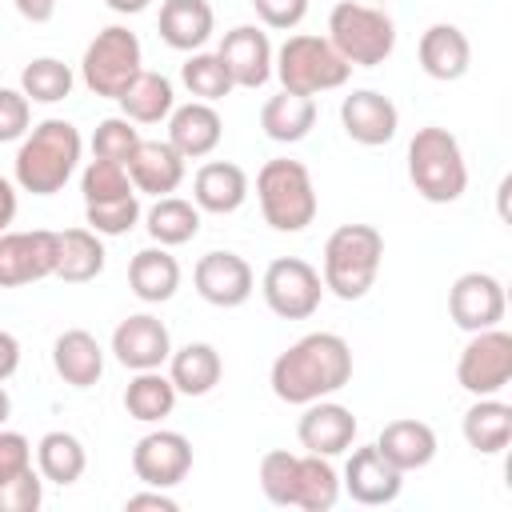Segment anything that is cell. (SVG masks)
I'll list each match as a JSON object with an SVG mask.
<instances>
[{
	"instance_id": "6da1fadb",
	"label": "cell",
	"mask_w": 512,
	"mask_h": 512,
	"mask_svg": "<svg viewBox=\"0 0 512 512\" xmlns=\"http://www.w3.org/2000/svg\"><path fill=\"white\" fill-rule=\"evenodd\" d=\"M352 380V348L336 332H308L288 344L268 372L272 396L284 404H312L340 392Z\"/></svg>"
},
{
	"instance_id": "7a4b0ae2",
	"label": "cell",
	"mask_w": 512,
	"mask_h": 512,
	"mask_svg": "<svg viewBox=\"0 0 512 512\" xmlns=\"http://www.w3.org/2000/svg\"><path fill=\"white\" fill-rule=\"evenodd\" d=\"M80 152H84V140H80L76 124L48 116V120L32 124L16 148V160H12L16 184L32 196H52L72 180Z\"/></svg>"
},
{
	"instance_id": "3957f363",
	"label": "cell",
	"mask_w": 512,
	"mask_h": 512,
	"mask_svg": "<svg viewBox=\"0 0 512 512\" xmlns=\"http://www.w3.org/2000/svg\"><path fill=\"white\" fill-rule=\"evenodd\" d=\"M408 180L428 204H456L468 188L460 140L440 124L416 128V136L408 140Z\"/></svg>"
},
{
	"instance_id": "277c9868",
	"label": "cell",
	"mask_w": 512,
	"mask_h": 512,
	"mask_svg": "<svg viewBox=\"0 0 512 512\" xmlns=\"http://www.w3.org/2000/svg\"><path fill=\"white\" fill-rule=\"evenodd\" d=\"M384 236L372 224H340L324 240V288L340 300H364L380 276Z\"/></svg>"
},
{
	"instance_id": "5b68a950",
	"label": "cell",
	"mask_w": 512,
	"mask_h": 512,
	"mask_svg": "<svg viewBox=\"0 0 512 512\" xmlns=\"http://www.w3.org/2000/svg\"><path fill=\"white\" fill-rule=\"evenodd\" d=\"M256 200L264 224L276 232H304L320 208L312 172L292 156L264 160V168L256 172Z\"/></svg>"
},
{
	"instance_id": "8992f818",
	"label": "cell",
	"mask_w": 512,
	"mask_h": 512,
	"mask_svg": "<svg viewBox=\"0 0 512 512\" xmlns=\"http://www.w3.org/2000/svg\"><path fill=\"white\" fill-rule=\"evenodd\" d=\"M328 44L352 68H376L396 52V20L380 4L340 0L328 12Z\"/></svg>"
},
{
	"instance_id": "52a82bcc",
	"label": "cell",
	"mask_w": 512,
	"mask_h": 512,
	"mask_svg": "<svg viewBox=\"0 0 512 512\" xmlns=\"http://www.w3.org/2000/svg\"><path fill=\"white\" fill-rule=\"evenodd\" d=\"M272 72L280 76L284 92L296 96H320L332 88H344L352 76V64L328 44V36H312V32H296L288 36L276 56H272Z\"/></svg>"
},
{
	"instance_id": "ba28073f",
	"label": "cell",
	"mask_w": 512,
	"mask_h": 512,
	"mask_svg": "<svg viewBox=\"0 0 512 512\" xmlns=\"http://www.w3.org/2000/svg\"><path fill=\"white\" fill-rule=\"evenodd\" d=\"M144 68V52H140V36L128 32L124 24H108L100 28L88 48H84V60H80V76H84V88L100 100H116L132 76Z\"/></svg>"
},
{
	"instance_id": "9c48e42d",
	"label": "cell",
	"mask_w": 512,
	"mask_h": 512,
	"mask_svg": "<svg viewBox=\"0 0 512 512\" xmlns=\"http://www.w3.org/2000/svg\"><path fill=\"white\" fill-rule=\"evenodd\" d=\"M508 380H512V336L500 324L472 332L456 360V384L468 396H500Z\"/></svg>"
},
{
	"instance_id": "30bf717a",
	"label": "cell",
	"mask_w": 512,
	"mask_h": 512,
	"mask_svg": "<svg viewBox=\"0 0 512 512\" xmlns=\"http://www.w3.org/2000/svg\"><path fill=\"white\" fill-rule=\"evenodd\" d=\"M260 292L280 320H308L324 300V280L308 260L276 256L260 276Z\"/></svg>"
},
{
	"instance_id": "8fae6325",
	"label": "cell",
	"mask_w": 512,
	"mask_h": 512,
	"mask_svg": "<svg viewBox=\"0 0 512 512\" xmlns=\"http://www.w3.org/2000/svg\"><path fill=\"white\" fill-rule=\"evenodd\" d=\"M60 236L48 228L0 232V288H24L56 272Z\"/></svg>"
},
{
	"instance_id": "7c38bea8",
	"label": "cell",
	"mask_w": 512,
	"mask_h": 512,
	"mask_svg": "<svg viewBox=\"0 0 512 512\" xmlns=\"http://www.w3.org/2000/svg\"><path fill=\"white\" fill-rule=\"evenodd\" d=\"M132 472L148 488H176L192 472V444L184 432L152 428L132 448Z\"/></svg>"
},
{
	"instance_id": "4fadbf2b",
	"label": "cell",
	"mask_w": 512,
	"mask_h": 512,
	"mask_svg": "<svg viewBox=\"0 0 512 512\" xmlns=\"http://www.w3.org/2000/svg\"><path fill=\"white\" fill-rule=\"evenodd\" d=\"M508 312V296L504 284L492 272H464L452 280L448 288V316L456 328L464 332H480V328H496Z\"/></svg>"
},
{
	"instance_id": "5bb4252c",
	"label": "cell",
	"mask_w": 512,
	"mask_h": 512,
	"mask_svg": "<svg viewBox=\"0 0 512 512\" xmlns=\"http://www.w3.org/2000/svg\"><path fill=\"white\" fill-rule=\"evenodd\" d=\"M112 356H116L128 372H148V368L168 364V356H172L168 324H164L160 316H152V312L124 316V320L112 328Z\"/></svg>"
},
{
	"instance_id": "9a60e30c",
	"label": "cell",
	"mask_w": 512,
	"mask_h": 512,
	"mask_svg": "<svg viewBox=\"0 0 512 512\" xmlns=\"http://www.w3.org/2000/svg\"><path fill=\"white\" fill-rule=\"evenodd\" d=\"M340 488H344L356 504H364V508H384V504H392V500L400 496L404 472H400L392 460H384V452H380L376 444H364V448H352V456H348V464H344Z\"/></svg>"
},
{
	"instance_id": "2e32d148",
	"label": "cell",
	"mask_w": 512,
	"mask_h": 512,
	"mask_svg": "<svg viewBox=\"0 0 512 512\" xmlns=\"http://www.w3.org/2000/svg\"><path fill=\"white\" fill-rule=\"evenodd\" d=\"M192 284H196L204 304H212V308H240L252 296L256 276H252L248 260L236 256V252H204L196 260V268H192Z\"/></svg>"
},
{
	"instance_id": "e0dca14e",
	"label": "cell",
	"mask_w": 512,
	"mask_h": 512,
	"mask_svg": "<svg viewBox=\"0 0 512 512\" xmlns=\"http://www.w3.org/2000/svg\"><path fill=\"white\" fill-rule=\"evenodd\" d=\"M216 56L224 60V68H228V76H232L236 88H264L268 76H272V56L276 52H272V40H268L264 28L236 24V28L224 32Z\"/></svg>"
},
{
	"instance_id": "ac0fdd59",
	"label": "cell",
	"mask_w": 512,
	"mask_h": 512,
	"mask_svg": "<svg viewBox=\"0 0 512 512\" xmlns=\"http://www.w3.org/2000/svg\"><path fill=\"white\" fill-rule=\"evenodd\" d=\"M340 124H344V136L364 144V148H380L396 136L400 128V112L396 104L376 92V88H352L344 100H340Z\"/></svg>"
},
{
	"instance_id": "d6986e66",
	"label": "cell",
	"mask_w": 512,
	"mask_h": 512,
	"mask_svg": "<svg viewBox=\"0 0 512 512\" xmlns=\"http://www.w3.org/2000/svg\"><path fill=\"white\" fill-rule=\"evenodd\" d=\"M296 436H300V448L304 452H316V456H340L356 444V416L352 408L336 404V400H312L304 404V416L296 424Z\"/></svg>"
},
{
	"instance_id": "ffe728a7",
	"label": "cell",
	"mask_w": 512,
	"mask_h": 512,
	"mask_svg": "<svg viewBox=\"0 0 512 512\" xmlns=\"http://www.w3.org/2000/svg\"><path fill=\"white\" fill-rule=\"evenodd\" d=\"M220 136H224V120L204 100H188V104H180V108L168 112V144L184 160H200V156L216 152Z\"/></svg>"
},
{
	"instance_id": "44dd1931",
	"label": "cell",
	"mask_w": 512,
	"mask_h": 512,
	"mask_svg": "<svg viewBox=\"0 0 512 512\" xmlns=\"http://www.w3.org/2000/svg\"><path fill=\"white\" fill-rule=\"evenodd\" d=\"M124 168L132 188L148 196H172L184 180V156L168 140H140Z\"/></svg>"
},
{
	"instance_id": "7402d4cb",
	"label": "cell",
	"mask_w": 512,
	"mask_h": 512,
	"mask_svg": "<svg viewBox=\"0 0 512 512\" xmlns=\"http://www.w3.org/2000/svg\"><path fill=\"white\" fill-rule=\"evenodd\" d=\"M248 200V172L232 160H208L192 176V204L212 216H228Z\"/></svg>"
},
{
	"instance_id": "603a6c76",
	"label": "cell",
	"mask_w": 512,
	"mask_h": 512,
	"mask_svg": "<svg viewBox=\"0 0 512 512\" xmlns=\"http://www.w3.org/2000/svg\"><path fill=\"white\" fill-rule=\"evenodd\" d=\"M160 40L176 52H200L216 32V12L208 0H164L160 4Z\"/></svg>"
},
{
	"instance_id": "cb8c5ba5",
	"label": "cell",
	"mask_w": 512,
	"mask_h": 512,
	"mask_svg": "<svg viewBox=\"0 0 512 512\" xmlns=\"http://www.w3.org/2000/svg\"><path fill=\"white\" fill-rule=\"evenodd\" d=\"M416 56H420L424 76H432L440 84L460 80L472 68V44H468V36L456 24H432V28H424V36L416 44Z\"/></svg>"
},
{
	"instance_id": "d4e9b609",
	"label": "cell",
	"mask_w": 512,
	"mask_h": 512,
	"mask_svg": "<svg viewBox=\"0 0 512 512\" xmlns=\"http://www.w3.org/2000/svg\"><path fill=\"white\" fill-rule=\"evenodd\" d=\"M376 448L384 452V460H392L400 472H420L436 460V432L432 424L424 420H412V416H400V420H388L376 436Z\"/></svg>"
},
{
	"instance_id": "484cf974",
	"label": "cell",
	"mask_w": 512,
	"mask_h": 512,
	"mask_svg": "<svg viewBox=\"0 0 512 512\" xmlns=\"http://www.w3.org/2000/svg\"><path fill=\"white\" fill-rule=\"evenodd\" d=\"M52 368L68 388H92L104 376V348L92 332L68 328L52 344Z\"/></svg>"
},
{
	"instance_id": "4316f807",
	"label": "cell",
	"mask_w": 512,
	"mask_h": 512,
	"mask_svg": "<svg viewBox=\"0 0 512 512\" xmlns=\"http://www.w3.org/2000/svg\"><path fill=\"white\" fill-rule=\"evenodd\" d=\"M224 376V360L208 340H188L168 356V380L176 396H208Z\"/></svg>"
},
{
	"instance_id": "83f0119b",
	"label": "cell",
	"mask_w": 512,
	"mask_h": 512,
	"mask_svg": "<svg viewBox=\"0 0 512 512\" xmlns=\"http://www.w3.org/2000/svg\"><path fill=\"white\" fill-rule=\"evenodd\" d=\"M128 288L136 300L144 304H164L176 296L180 288V264L176 256L164 248V244H152V248H140L132 260H128Z\"/></svg>"
},
{
	"instance_id": "f1b7e54d",
	"label": "cell",
	"mask_w": 512,
	"mask_h": 512,
	"mask_svg": "<svg viewBox=\"0 0 512 512\" xmlns=\"http://www.w3.org/2000/svg\"><path fill=\"white\" fill-rule=\"evenodd\" d=\"M460 432H464L468 448L480 456L504 452L512 444V404H504L500 396H476V404L464 412Z\"/></svg>"
},
{
	"instance_id": "f546056e",
	"label": "cell",
	"mask_w": 512,
	"mask_h": 512,
	"mask_svg": "<svg viewBox=\"0 0 512 512\" xmlns=\"http://www.w3.org/2000/svg\"><path fill=\"white\" fill-rule=\"evenodd\" d=\"M120 112L132 120V124H160L168 120V112L176 108V92H172V80L160 76V72H148L140 68L132 76V84L116 96Z\"/></svg>"
},
{
	"instance_id": "4dcf8cb0",
	"label": "cell",
	"mask_w": 512,
	"mask_h": 512,
	"mask_svg": "<svg viewBox=\"0 0 512 512\" xmlns=\"http://www.w3.org/2000/svg\"><path fill=\"white\" fill-rule=\"evenodd\" d=\"M316 124V100L296 92H276L260 108V128L276 144H300Z\"/></svg>"
},
{
	"instance_id": "1f68e13d",
	"label": "cell",
	"mask_w": 512,
	"mask_h": 512,
	"mask_svg": "<svg viewBox=\"0 0 512 512\" xmlns=\"http://www.w3.org/2000/svg\"><path fill=\"white\" fill-rule=\"evenodd\" d=\"M60 236V252H56V272L64 284H88L104 272V240L92 228H64Z\"/></svg>"
},
{
	"instance_id": "d6a6232c",
	"label": "cell",
	"mask_w": 512,
	"mask_h": 512,
	"mask_svg": "<svg viewBox=\"0 0 512 512\" xmlns=\"http://www.w3.org/2000/svg\"><path fill=\"white\" fill-rule=\"evenodd\" d=\"M84 468H88V452H84L80 436H72L64 428L40 436V444H36V472L48 484L68 488V484H76L84 476Z\"/></svg>"
},
{
	"instance_id": "836d02e7",
	"label": "cell",
	"mask_w": 512,
	"mask_h": 512,
	"mask_svg": "<svg viewBox=\"0 0 512 512\" xmlns=\"http://www.w3.org/2000/svg\"><path fill=\"white\" fill-rule=\"evenodd\" d=\"M176 408V388L160 368L148 372H132L128 388H124V412L140 424H160L164 416H172Z\"/></svg>"
},
{
	"instance_id": "e575fe53",
	"label": "cell",
	"mask_w": 512,
	"mask_h": 512,
	"mask_svg": "<svg viewBox=\"0 0 512 512\" xmlns=\"http://www.w3.org/2000/svg\"><path fill=\"white\" fill-rule=\"evenodd\" d=\"M144 228L156 244L180 248L200 232V208L180 196H156V204L144 212Z\"/></svg>"
},
{
	"instance_id": "d590c367",
	"label": "cell",
	"mask_w": 512,
	"mask_h": 512,
	"mask_svg": "<svg viewBox=\"0 0 512 512\" xmlns=\"http://www.w3.org/2000/svg\"><path fill=\"white\" fill-rule=\"evenodd\" d=\"M336 500H340V476H336L332 460L316 456V452H304L300 468H296V500H292V508L328 512V508H336Z\"/></svg>"
},
{
	"instance_id": "8d00e7d4",
	"label": "cell",
	"mask_w": 512,
	"mask_h": 512,
	"mask_svg": "<svg viewBox=\"0 0 512 512\" xmlns=\"http://www.w3.org/2000/svg\"><path fill=\"white\" fill-rule=\"evenodd\" d=\"M72 84H76V76H72V68L60 56H36L20 72V92L32 104H60V100H68Z\"/></svg>"
},
{
	"instance_id": "74e56055",
	"label": "cell",
	"mask_w": 512,
	"mask_h": 512,
	"mask_svg": "<svg viewBox=\"0 0 512 512\" xmlns=\"http://www.w3.org/2000/svg\"><path fill=\"white\" fill-rule=\"evenodd\" d=\"M180 84L196 96V100H204V104H216V100H224L236 84H232V76H228V68H224V60L216 56V52H188V60L180 64Z\"/></svg>"
},
{
	"instance_id": "f35d334b",
	"label": "cell",
	"mask_w": 512,
	"mask_h": 512,
	"mask_svg": "<svg viewBox=\"0 0 512 512\" xmlns=\"http://www.w3.org/2000/svg\"><path fill=\"white\" fill-rule=\"evenodd\" d=\"M296 468L300 456L288 448H272L260 456V492L276 504V508H292L296 500Z\"/></svg>"
},
{
	"instance_id": "ab89813d",
	"label": "cell",
	"mask_w": 512,
	"mask_h": 512,
	"mask_svg": "<svg viewBox=\"0 0 512 512\" xmlns=\"http://www.w3.org/2000/svg\"><path fill=\"white\" fill-rule=\"evenodd\" d=\"M84 220H88V228L96 236H124V232H132L140 224V192L84 204Z\"/></svg>"
},
{
	"instance_id": "60d3db41",
	"label": "cell",
	"mask_w": 512,
	"mask_h": 512,
	"mask_svg": "<svg viewBox=\"0 0 512 512\" xmlns=\"http://www.w3.org/2000/svg\"><path fill=\"white\" fill-rule=\"evenodd\" d=\"M140 140H144V136L136 132V124H132L128 116H108V120H100L96 132H92V156H96V160L128 164V156L136 152Z\"/></svg>"
},
{
	"instance_id": "b9f144b4",
	"label": "cell",
	"mask_w": 512,
	"mask_h": 512,
	"mask_svg": "<svg viewBox=\"0 0 512 512\" xmlns=\"http://www.w3.org/2000/svg\"><path fill=\"white\" fill-rule=\"evenodd\" d=\"M80 192H84V204H96V200H112V196H128L136 192L132 180H128V168L116 164V160H88L84 176H80Z\"/></svg>"
},
{
	"instance_id": "7bdbcfd3",
	"label": "cell",
	"mask_w": 512,
	"mask_h": 512,
	"mask_svg": "<svg viewBox=\"0 0 512 512\" xmlns=\"http://www.w3.org/2000/svg\"><path fill=\"white\" fill-rule=\"evenodd\" d=\"M44 500V476L36 468H24L20 476L0 484V512H36Z\"/></svg>"
},
{
	"instance_id": "ee69618b",
	"label": "cell",
	"mask_w": 512,
	"mask_h": 512,
	"mask_svg": "<svg viewBox=\"0 0 512 512\" xmlns=\"http://www.w3.org/2000/svg\"><path fill=\"white\" fill-rule=\"evenodd\" d=\"M32 128V100L20 88H0V144L24 140Z\"/></svg>"
},
{
	"instance_id": "f6af8a7d",
	"label": "cell",
	"mask_w": 512,
	"mask_h": 512,
	"mask_svg": "<svg viewBox=\"0 0 512 512\" xmlns=\"http://www.w3.org/2000/svg\"><path fill=\"white\" fill-rule=\"evenodd\" d=\"M256 16L264 28H276V32H292L304 16H308V0H252Z\"/></svg>"
},
{
	"instance_id": "bcb514c9",
	"label": "cell",
	"mask_w": 512,
	"mask_h": 512,
	"mask_svg": "<svg viewBox=\"0 0 512 512\" xmlns=\"http://www.w3.org/2000/svg\"><path fill=\"white\" fill-rule=\"evenodd\" d=\"M24 468H32V444L28 436L12 432V428H0V484L20 476Z\"/></svg>"
},
{
	"instance_id": "7dc6e473",
	"label": "cell",
	"mask_w": 512,
	"mask_h": 512,
	"mask_svg": "<svg viewBox=\"0 0 512 512\" xmlns=\"http://www.w3.org/2000/svg\"><path fill=\"white\" fill-rule=\"evenodd\" d=\"M124 508L128 512H136V508H156V512H176L180 504L168 496V488H148V492H136V496H128L124 500Z\"/></svg>"
},
{
	"instance_id": "c3c4849f",
	"label": "cell",
	"mask_w": 512,
	"mask_h": 512,
	"mask_svg": "<svg viewBox=\"0 0 512 512\" xmlns=\"http://www.w3.org/2000/svg\"><path fill=\"white\" fill-rule=\"evenodd\" d=\"M20 368V340L0 328V384Z\"/></svg>"
},
{
	"instance_id": "681fc988",
	"label": "cell",
	"mask_w": 512,
	"mask_h": 512,
	"mask_svg": "<svg viewBox=\"0 0 512 512\" xmlns=\"http://www.w3.org/2000/svg\"><path fill=\"white\" fill-rule=\"evenodd\" d=\"M16 4V12L24 16V20H32V24H48L52 16H56V0H12Z\"/></svg>"
},
{
	"instance_id": "f907efd6",
	"label": "cell",
	"mask_w": 512,
	"mask_h": 512,
	"mask_svg": "<svg viewBox=\"0 0 512 512\" xmlns=\"http://www.w3.org/2000/svg\"><path fill=\"white\" fill-rule=\"evenodd\" d=\"M16 184L8 176H0V232H8V224L16 220Z\"/></svg>"
},
{
	"instance_id": "816d5d0a",
	"label": "cell",
	"mask_w": 512,
	"mask_h": 512,
	"mask_svg": "<svg viewBox=\"0 0 512 512\" xmlns=\"http://www.w3.org/2000/svg\"><path fill=\"white\" fill-rule=\"evenodd\" d=\"M112 12H120V16H136V12H144L152 0H104Z\"/></svg>"
},
{
	"instance_id": "f5cc1de1",
	"label": "cell",
	"mask_w": 512,
	"mask_h": 512,
	"mask_svg": "<svg viewBox=\"0 0 512 512\" xmlns=\"http://www.w3.org/2000/svg\"><path fill=\"white\" fill-rule=\"evenodd\" d=\"M8 416H12V396H8V388L0 384V428L8 424Z\"/></svg>"
},
{
	"instance_id": "db71d44e",
	"label": "cell",
	"mask_w": 512,
	"mask_h": 512,
	"mask_svg": "<svg viewBox=\"0 0 512 512\" xmlns=\"http://www.w3.org/2000/svg\"><path fill=\"white\" fill-rule=\"evenodd\" d=\"M376 4H380V8H384V4H388V0H376Z\"/></svg>"
}]
</instances>
